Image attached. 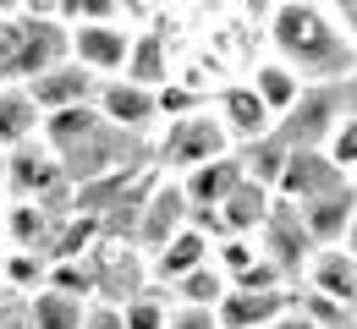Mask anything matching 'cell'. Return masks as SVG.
<instances>
[{
  "mask_svg": "<svg viewBox=\"0 0 357 329\" xmlns=\"http://www.w3.org/2000/svg\"><path fill=\"white\" fill-rule=\"evenodd\" d=\"M269 55L286 61L303 83H347L357 77V45L341 33L335 11L324 0H275L269 11Z\"/></svg>",
  "mask_w": 357,
  "mask_h": 329,
  "instance_id": "1",
  "label": "cell"
},
{
  "mask_svg": "<svg viewBox=\"0 0 357 329\" xmlns=\"http://www.w3.org/2000/svg\"><path fill=\"white\" fill-rule=\"evenodd\" d=\"M72 61V28L66 22H50V17H11L0 22V83H33L45 77L50 66Z\"/></svg>",
  "mask_w": 357,
  "mask_h": 329,
  "instance_id": "2",
  "label": "cell"
},
{
  "mask_svg": "<svg viewBox=\"0 0 357 329\" xmlns=\"http://www.w3.org/2000/svg\"><path fill=\"white\" fill-rule=\"evenodd\" d=\"M225 154H236V143H231V132L220 127L215 104H204V110H192L187 121H171V127L160 132L154 165L181 182V176H192L198 165H215V159H225Z\"/></svg>",
  "mask_w": 357,
  "mask_h": 329,
  "instance_id": "3",
  "label": "cell"
},
{
  "mask_svg": "<svg viewBox=\"0 0 357 329\" xmlns=\"http://www.w3.org/2000/svg\"><path fill=\"white\" fill-rule=\"evenodd\" d=\"M83 264L93 269V302H132L137 291H143V252H137V241L127 236H93V247L83 252Z\"/></svg>",
  "mask_w": 357,
  "mask_h": 329,
  "instance_id": "4",
  "label": "cell"
},
{
  "mask_svg": "<svg viewBox=\"0 0 357 329\" xmlns=\"http://www.w3.org/2000/svg\"><path fill=\"white\" fill-rule=\"evenodd\" d=\"M259 247H264V258L286 275V280H303L308 258L319 252V247H313V236H308V225H303V209H297V203H286V198H275V203H269V220L259 225Z\"/></svg>",
  "mask_w": 357,
  "mask_h": 329,
  "instance_id": "5",
  "label": "cell"
},
{
  "mask_svg": "<svg viewBox=\"0 0 357 329\" xmlns=\"http://www.w3.org/2000/svg\"><path fill=\"white\" fill-rule=\"evenodd\" d=\"M335 127H341V94L324 83H308V94L275 121V138L297 154V148H324Z\"/></svg>",
  "mask_w": 357,
  "mask_h": 329,
  "instance_id": "6",
  "label": "cell"
},
{
  "mask_svg": "<svg viewBox=\"0 0 357 329\" xmlns=\"http://www.w3.org/2000/svg\"><path fill=\"white\" fill-rule=\"evenodd\" d=\"M6 159V182H11V203H45L55 198L61 187H72L66 182V165H61V154L50 148V143H22V148H11V154H0Z\"/></svg>",
  "mask_w": 357,
  "mask_h": 329,
  "instance_id": "7",
  "label": "cell"
},
{
  "mask_svg": "<svg viewBox=\"0 0 357 329\" xmlns=\"http://www.w3.org/2000/svg\"><path fill=\"white\" fill-rule=\"evenodd\" d=\"M192 225V203H187V192H181V182L176 176H165L160 170V182H154V192L143 198V214H137V252L143 258H154L171 236H181Z\"/></svg>",
  "mask_w": 357,
  "mask_h": 329,
  "instance_id": "8",
  "label": "cell"
},
{
  "mask_svg": "<svg viewBox=\"0 0 357 329\" xmlns=\"http://www.w3.org/2000/svg\"><path fill=\"white\" fill-rule=\"evenodd\" d=\"M132 22H77L72 28V61L89 66L99 83L127 77V55H132Z\"/></svg>",
  "mask_w": 357,
  "mask_h": 329,
  "instance_id": "9",
  "label": "cell"
},
{
  "mask_svg": "<svg viewBox=\"0 0 357 329\" xmlns=\"http://www.w3.org/2000/svg\"><path fill=\"white\" fill-rule=\"evenodd\" d=\"M99 115H105L110 127L143 138V143H149L154 127H165V121H160V94H154V88H137V83H127V77L99 83Z\"/></svg>",
  "mask_w": 357,
  "mask_h": 329,
  "instance_id": "10",
  "label": "cell"
},
{
  "mask_svg": "<svg viewBox=\"0 0 357 329\" xmlns=\"http://www.w3.org/2000/svg\"><path fill=\"white\" fill-rule=\"evenodd\" d=\"M209 104H215V115H220V127L231 132L236 148H248V143H259V138L275 132V115H269L264 99L253 94V83H225Z\"/></svg>",
  "mask_w": 357,
  "mask_h": 329,
  "instance_id": "11",
  "label": "cell"
},
{
  "mask_svg": "<svg viewBox=\"0 0 357 329\" xmlns=\"http://www.w3.org/2000/svg\"><path fill=\"white\" fill-rule=\"evenodd\" d=\"M341 182H352V176H347L324 148H297V154H286V170H280L275 198H286V203H308V198L341 187Z\"/></svg>",
  "mask_w": 357,
  "mask_h": 329,
  "instance_id": "12",
  "label": "cell"
},
{
  "mask_svg": "<svg viewBox=\"0 0 357 329\" xmlns=\"http://www.w3.org/2000/svg\"><path fill=\"white\" fill-rule=\"evenodd\" d=\"M303 209V225H308L313 247H341L347 231H352V214H357V182H341V187L319 192L308 203H297Z\"/></svg>",
  "mask_w": 357,
  "mask_h": 329,
  "instance_id": "13",
  "label": "cell"
},
{
  "mask_svg": "<svg viewBox=\"0 0 357 329\" xmlns=\"http://www.w3.org/2000/svg\"><path fill=\"white\" fill-rule=\"evenodd\" d=\"M303 291L330 296V302H341V307L357 313V252H347V247H319L308 258V269H303Z\"/></svg>",
  "mask_w": 357,
  "mask_h": 329,
  "instance_id": "14",
  "label": "cell"
},
{
  "mask_svg": "<svg viewBox=\"0 0 357 329\" xmlns=\"http://www.w3.org/2000/svg\"><path fill=\"white\" fill-rule=\"evenodd\" d=\"M291 307H297V285H280V291H231L215 307V319H220V329H269Z\"/></svg>",
  "mask_w": 357,
  "mask_h": 329,
  "instance_id": "15",
  "label": "cell"
},
{
  "mask_svg": "<svg viewBox=\"0 0 357 329\" xmlns=\"http://www.w3.org/2000/svg\"><path fill=\"white\" fill-rule=\"evenodd\" d=\"M28 94L39 99V110H72V104H99V77H93L89 66H77V61H61V66H50L45 77H33L28 83Z\"/></svg>",
  "mask_w": 357,
  "mask_h": 329,
  "instance_id": "16",
  "label": "cell"
},
{
  "mask_svg": "<svg viewBox=\"0 0 357 329\" xmlns=\"http://www.w3.org/2000/svg\"><path fill=\"white\" fill-rule=\"evenodd\" d=\"M209 258H215V236L198 231V225H187L181 236H171V241L149 258V280L154 285H176V280H187L192 269H204Z\"/></svg>",
  "mask_w": 357,
  "mask_h": 329,
  "instance_id": "17",
  "label": "cell"
},
{
  "mask_svg": "<svg viewBox=\"0 0 357 329\" xmlns=\"http://www.w3.org/2000/svg\"><path fill=\"white\" fill-rule=\"evenodd\" d=\"M269 203H275V192L242 176L236 187L225 192V203L215 209V241L220 236H259V225L269 220Z\"/></svg>",
  "mask_w": 357,
  "mask_h": 329,
  "instance_id": "18",
  "label": "cell"
},
{
  "mask_svg": "<svg viewBox=\"0 0 357 329\" xmlns=\"http://www.w3.org/2000/svg\"><path fill=\"white\" fill-rule=\"evenodd\" d=\"M39 127H45L39 99L28 94L22 83H6V88H0V154H11V148H22V143H33V138H39Z\"/></svg>",
  "mask_w": 357,
  "mask_h": 329,
  "instance_id": "19",
  "label": "cell"
},
{
  "mask_svg": "<svg viewBox=\"0 0 357 329\" xmlns=\"http://www.w3.org/2000/svg\"><path fill=\"white\" fill-rule=\"evenodd\" d=\"M248 83H253V94L269 104V115H275V121H280V115H286L297 99L308 94V83H303V77H297L286 61H275V55H264V61L248 72Z\"/></svg>",
  "mask_w": 357,
  "mask_h": 329,
  "instance_id": "20",
  "label": "cell"
},
{
  "mask_svg": "<svg viewBox=\"0 0 357 329\" xmlns=\"http://www.w3.org/2000/svg\"><path fill=\"white\" fill-rule=\"evenodd\" d=\"M248 170H242V159L236 154H225V159H215V165H198L192 176H181V192H187V203H192V214L198 209H220L225 192L236 187Z\"/></svg>",
  "mask_w": 357,
  "mask_h": 329,
  "instance_id": "21",
  "label": "cell"
},
{
  "mask_svg": "<svg viewBox=\"0 0 357 329\" xmlns=\"http://www.w3.org/2000/svg\"><path fill=\"white\" fill-rule=\"evenodd\" d=\"M0 231H6V247L45 252L50 231H55V214H50L45 203H6V209H0Z\"/></svg>",
  "mask_w": 357,
  "mask_h": 329,
  "instance_id": "22",
  "label": "cell"
},
{
  "mask_svg": "<svg viewBox=\"0 0 357 329\" xmlns=\"http://www.w3.org/2000/svg\"><path fill=\"white\" fill-rule=\"evenodd\" d=\"M127 83H137V88H165V83H176L171 77V49H165V39L160 33H149V28H137L132 33V55H127Z\"/></svg>",
  "mask_w": 357,
  "mask_h": 329,
  "instance_id": "23",
  "label": "cell"
},
{
  "mask_svg": "<svg viewBox=\"0 0 357 329\" xmlns=\"http://www.w3.org/2000/svg\"><path fill=\"white\" fill-rule=\"evenodd\" d=\"M105 127V115H99V104H72V110H50L45 127H39V143H50L55 154H72L83 138H93Z\"/></svg>",
  "mask_w": 357,
  "mask_h": 329,
  "instance_id": "24",
  "label": "cell"
},
{
  "mask_svg": "<svg viewBox=\"0 0 357 329\" xmlns=\"http://www.w3.org/2000/svg\"><path fill=\"white\" fill-rule=\"evenodd\" d=\"M28 313H33V329H83L89 302H83V296H72V291L45 285V291H33V296H28Z\"/></svg>",
  "mask_w": 357,
  "mask_h": 329,
  "instance_id": "25",
  "label": "cell"
},
{
  "mask_svg": "<svg viewBox=\"0 0 357 329\" xmlns=\"http://www.w3.org/2000/svg\"><path fill=\"white\" fill-rule=\"evenodd\" d=\"M171 296H176L181 307H220L225 296H231V280H225V269L209 258L204 269H192L187 280H176L171 285Z\"/></svg>",
  "mask_w": 357,
  "mask_h": 329,
  "instance_id": "26",
  "label": "cell"
},
{
  "mask_svg": "<svg viewBox=\"0 0 357 329\" xmlns=\"http://www.w3.org/2000/svg\"><path fill=\"white\" fill-rule=\"evenodd\" d=\"M286 154H291V148H286V143L275 138V132H269V138H259V143H248V148H236V159H242V170H248V182H259V187H280V170H286Z\"/></svg>",
  "mask_w": 357,
  "mask_h": 329,
  "instance_id": "27",
  "label": "cell"
},
{
  "mask_svg": "<svg viewBox=\"0 0 357 329\" xmlns=\"http://www.w3.org/2000/svg\"><path fill=\"white\" fill-rule=\"evenodd\" d=\"M171 307H176V296H171V285H143L132 302H121V313H127V329H165L171 324Z\"/></svg>",
  "mask_w": 357,
  "mask_h": 329,
  "instance_id": "28",
  "label": "cell"
},
{
  "mask_svg": "<svg viewBox=\"0 0 357 329\" xmlns=\"http://www.w3.org/2000/svg\"><path fill=\"white\" fill-rule=\"evenodd\" d=\"M6 285L17 296H33L50 285V258L45 252H22V247H6Z\"/></svg>",
  "mask_w": 357,
  "mask_h": 329,
  "instance_id": "29",
  "label": "cell"
},
{
  "mask_svg": "<svg viewBox=\"0 0 357 329\" xmlns=\"http://www.w3.org/2000/svg\"><path fill=\"white\" fill-rule=\"evenodd\" d=\"M259 258H264L259 236H220V241H215V264L225 269V280H231V285L242 280V275H248Z\"/></svg>",
  "mask_w": 357,
  "mask_h": 329,
  "instance_id": "30",
  "label": "cell"
},
{
  "mask_svg": "<svg viewBox=\"0 0 357 329\" xmlns=\"http://www.w3.org/2000/svg\"><path fill=\"white\" fill-rule=\"evenodd\" d=\"M204 104H209L204 94H192V88H181V83H165V88H160V121H165V127H171V121H187V115L204 110Z\"/></svg>",
  "mask_w": 357,
  "mask_h": 329,
  "instance_id": "31",
  "label": "cell"
},
{
  "mask_svg": "<svg viewBox=\"0 0 357 329\" xmlns=\"http://www.w3.org/2000/svg\"><path fill=\"white\" fill-rule=\"evenodd\" d=\"M324 154H330V159H335L347 176H357V115H341V127L330 132Z\"/></svg>",
  "mask_w": 357,
  "mask_h": 329,
  "instance_id": "32",
  "label": "cell"
},
{
  "mask_svg": "<svg viewBox=\"0 0 357 329\" xmlns=\"http://www.w3.org/2000/svg\"><path fill=\"white\" fill-rule=\"evenodd\" d=\"M165 329H220V319H215V307H171V324Z\"/></svg>",
  "mask_w": 357,
  "mask_h": 329,
  "instance_id": "33",
  "label": "cell"
},
{
  "mask_svg": "<svg viewBox=\"0 0 357 329\" xmlns=\"http://www.w3.org/2000/svg\"><path fill=\"white\" fill-rule=\"evenodd\" d=\"M83 329H127L121 302H89V319H83Z\"/></svg>",
  "mask_w": 357,
  "mask_h": 329,
  "instance_id": "34",
  "label": "cell"
},
{
  "mask_svg": "<svg viewBox=\"0 0 357 329\" xmlns=\"http://www.w3.org/2000/svg\"><path fill=\"white\" fill-rule=\"evenodd\" d=\"M77 22H127V11H121V0H83Z\"/></svg>",
  "mask_w": 357,
  "mask_h": 329,
  "instance_id": "35",
  "label": "cell"
},
{
  "mask_svg": "<svg viewBox=\"0 0 357 329\" xmlns=\"http://www.w3.org/2000/svg\"><path fill=\"white\" fill-rule=\"evenodd\" d=\"M0 329H33V313H28V296H11L0 307Z\"/></svg>",
  "mask_w": 357,
  "mask_h": 329,
  "instance_id": "36",
  "label": "cell"
},
{
  "mask_svg": "<svg viewBox=\"0 0 357 329\" xmlns=\"http://www.w3.org/2000/svg\"><path fill=\"white\" fill-rule=\"evenodd\" d=\"M330 11H335V22H341V33L357 45V0H324Z\"/></svg>",
  "mask_w": 357,
  "mask_h": 329,
  "instance_id": "37",
  "label": "cell"
},
{
  "mask_svg": "<svg viewBox=\"0 0 357 329\" xmlns=\"http://www.w3.org/2000/svg\"><path fill=\"white\" fill-rule=\"evenodd\" d=\"M269 329H319V324H313V319H303V313L291 307V313H280V319H275Z\"/></svg>",
  "mask_w": 357,
  "mask_h": 329,
  "instance_id": "38",
  "label": "cell"
},
{
  "mask_svg": "<svg viewBox=\"0 0 357 329\" xmlns=\"http://www.w3.org/2000/svg\"><path fill=\"white\" fill-rule=\"evenodd\" d=\"M11 17H22V0H0V22H11Z\"/></svg>",
  "mask_w": 357,
  "mask_h": 329,
  "instance_id": "39",
  "label": "cell"
},
{
  "mask_svg": "<svg viewBox=\"0 0 357 329\" xmlns=\"http://www.w3.org/2000/svg\"><path fill=\"white\" fill-rule=\"evenodd\" d=\"M347 252H357V214H352V231H347V241H341Z\"/></svg>",
  "mask_w": 357,
  "mask_h": 329,
  "instance_id": "40",
  "label": "cell"
},
{
  "mask_svg": "<svg viewBox=\"0 0 357 329\" xmlns=\"http://www.w3.org/2000/svg\"><path fill=\"white\" fill-rule=\"evenodd\" d=\"M11 296H17V291H11V285H0V307H6V302H11Z\"/></svg>",
  "mask_w": 357,
  "mask_h": 329,
  "instance_id": "41",
  "label": "cell"
},
{
  "mask_svg": "<svg viewBox=\"0 0 357 329\" xmlns=\"http://www.w3.org/2000/svg\"><path fill=\"white\" fill-rule=\"evenodd\" d=\"M0 285H6V241H0Z\"/></svg>",
  "mask_w": 357,
  "mask_h": 329,
  "instance_id": "42",
  "label": "cell"
},
{
  "mask_svg": "<svg viewBox=\"0 0 357 329\" xmlns=\"http://www.w3.org/2000/svg\"><path fill=\"white\" fill-rule=\"evenodd\" d=\"M0 88H6V83H0Z\"/></svg>",
  "mask_w": 357,
  "mask_h": 329,
  "instance_id": "43",
  "label": "cell"
},
{
  "mask_svg": "<svg viewBox=\"0 0 357 329\" xmlns=\"http://www.w3.org/2000/svg\"><path fill=\"white\" fill-rule=\"evenodd\" d=\"M352 182H357V176H352Z\"/></svg>",
  "mask_w": 357,
  "mask_h": 329,
  "instance_id": "44",
  "label": "cell"
}]
</instances>
